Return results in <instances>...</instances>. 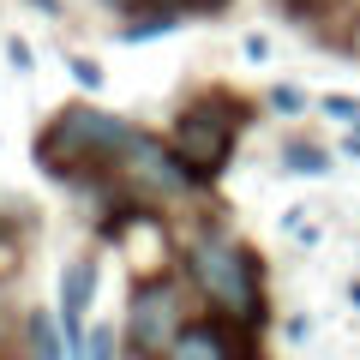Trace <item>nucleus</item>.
Masks as SVG:
<instances>
[{"instance_id": "f257e3e1", "label": "nucleus", "mask_w": 360, "mask_h": 360, "mask_svg": "<svg viewBox=\"0 0 360 360\" xmlns=\"http://www.w3.org/2000/svg\"><path fill=\"white\" fill-rule=\"evenodd\" d=\"M132 144H139V127L132 120L103 115V108H90V103H72L37 132V150L30 156H37L42 174L78 186V180H103L115 168H127Z\"/></svg>"}, {"instance_id": "f03ea898", "label": "nucleus", "mask_w": 360, "mask_h": 360, "mask_svg": "<svg viewBox=\"0 0 360 360\" xmlns=\"http://www.w3.org/2000/svg\"><path fill=\"white\" fill-rule=\"evenodd\" d=\"M186 276L240 330L264 324V264H258V252L246 240H234V234H198L186 246Z\"/></svg>"}, {"instance_id": "7ed1b4c3", "label": "nucleus", "mask_w": 360, "mask_h": 360, "mask_svg": "<svg viewBox=\"0 0 360 360\" xmlns=\"http://www.w3.org/2000/svg\"><path fill=\"white\" fill-rule=\"evenodd\" d=\"M240 120H246L240 103H229V96H198V103L180 108L174 132H168V150H174V162L186 168L198 186H210V180L234 162V144H240L234 132H240Z\"/></svg>"}, {"instance_id": "20e7f679", "label": "nucleus", "mask_w": 360, "mask_h": 360, "mask_svg": "<svg viewBox=\"0 0 360 360\" xmlns=\"http://www.w3.org/2000/svg\"><path fill=\"white\" fill-rule=\"evenodd\" d=\"M186 330V288L174 276H150V283H132V307H127V336L139 354L162 360L168 342Z\"/></svg>"}, {"instance_id": "39448f33", "label": "nucleus", "mask_w": 360, "mask_h": 360, "mask_svg": "<svg viewBox=\"0 0 360 360\" xmlns=\"http://www.w3.org/2000/svg\"><path fill=\"white\" fill-rule=\"evenodd\" d=\"M246 354H252V342H234L229 324L198 319V324H186V330L168 342V354H162V360H246Z\"/></svg>"}, {"instance_id": "423d86ee", "label": "nucleus", "mask_w": 360, "mask_h": 360, "mask_svg": "<svg viewBox=\"0 0 360 360\" xmlns=\"http://www.w3.org/2000/svg\"><path fill=\"white\" fill-rule=\"evenodd\" d=\"M60 336H66V330H60L42 307L30 312V360H60Z\"/></svg>"}, {"instance_id": "0eeeda50", "label": "nucleus", "mask_w": 360, "mask_h": 360, "mask_svg": "<svg viewBox=\"0 0 360 360\" xmlns=\"http://www.w3.org/2000/svg\"><path fill=\"white\" fill-rule=\"evenodd\" d=\"M283 168H300V174H319V168H330V156L312 150V144H288L283 150Z\"/></svg>"}, {"instance_id": "6e6552de", "label": "nucleus", "mask_w": 360, "mask_h": 360, "mask_svg": "<svg viewBox=\"0 0 360 360\" xmlns=\"http://www.w3.org/2000/svg\"><path fill=\"white\" fill-rule=\"evenodd\" d=\"M84 360H115V330H108V324H90V336H84Z\"/></svg>"}, {"instance_id": "1a4fd4ad", "label": "nucleus", "mask_w": 360, "mask_h": 360, "mask_svg": "<svg viewBox=\"0 0 360 360\" xmlns=\"http://www.w3.org/2000/svg\"><path fill=\"white\" fill-rule=\"evenodd\" d=\"M270 108H276V115H300V108H307V90L300 84H276L270 90Z\"/></svg>"}, {"instance_id": "9d476101", "label": "nucleus", "mask_w": 360, "mask_h": 360, "mask_svg": "<svg viewBox=\"0 0 360 360\" xmlns=\"http://www.w3.org/2000/svg\"><path fill=\"white\" fill-rule=\"evenodd\" d=\"M66 66H72V78H78L84 90H96V84H103V66H96V60H84V54H72Z\"/></svg>"}, {"instance_id": "9b49d317", "label": "nucleus", "mask_w": 360, "mask_h": 360, "mask_svg": "<svg viewBox=\"0 0 360 360\" xmlns=\"http://www.w3.org/2000/svg\"><path fill=\"white\" fill-rule=\"evenodd\" d=\"M324 115L330 120H360V103L354 96H324Z\"/></svg>"}, {"instance_id": "f8f14e48", "label": "nucleus", "mask_w": 360, "mask_h": 360, "mask_svg": "<svg viewBox=\"0 0 360 360\" xmlns=\"http://www.w3.org/2000/svg\"><path fill=\"white\" fill-rule=\"evenodd\" d=\"M264 54H270V37H264V30H252V37H246V60H264Z\"/></svg>"}, {"instance_id": "ddd939ff", "label": "nucleus", "mask_w": 360, "mask_h": 360, "mask_svg": "<svg viewBox=\"0 0 360 360\" xmlns=\"http://www.w3.org/2000/svg\"><path fill=\"white\" fill-rule=\"evenodd\" d=\"M103 6H115V13H139L144 0H103Z\"/></svg>"}, {"instance_id": "4468645a", "label": "nucleus", "mask_w": 360, "mask_h": 360, "mask_svg": "<svg viewBox=\"0 0 360 360\" xmlns=\"http://www.w3.org/2000/svg\"><path fill=\"white\" fill-rule=\"evenodd\" d=\"M276 6H288V13H307V6H319V0H276Z\"/></svg>"}, {"instance_id": "2eb2a0df", "label": "nucleus", "mask_w": 360, "mask_h": 360, "mask_svg": "<svg viewBox=\"0 0 360 360\" xmlns=\"http://www.w3.org/2000/svg\"><path fill=\"white\" fill-rule=\"evenodd\" d=\"M354 307H360V283H354Z\"/></svg>"}]
</instances>
